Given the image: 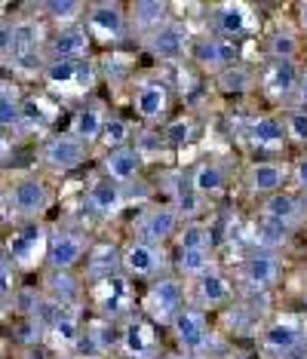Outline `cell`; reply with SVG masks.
I'll list each match as a JSON object with an SVG mask.
<instances>
[{"label": "cell", "instance_id": "6da1fadb", "mask_svg": "<svg viewBox=\"0 0 307 359\" xmlns=\"http://www.w3.org/2000/svg\"><path fill=\"white\" fill-rule=\"evenodd\" d=\"M188 307V285H184V280H179L172 271L157 276V280L144 283V292L139 298V313L144 316V320H151L154 325H166L179 316V310Z\"/></svg>", "mask_w": 307, "mask_h": 359}, {"label": "cell", "instance_id": "7a4b0ae2", "mask_svg": "<svg viewBox=\"0 0 307 359\" xmlns=\"http://www.w3.org/2000/svg\"><path fill=\"white\" fill-rule=\"evenodd\" d=\"M55 203V187L46 175L40 172H25L13 178V184L6 187V206L22 224L40 222Z\"/></svg>", "mask_w": 307, "mask_h": 359}, {"label": "cell", "instance_id": "3957f363", "mask_svg": "<svg viewBox=\"0 0 307 359\" xmlns=\"http://www.w3.org/2000/svg\"><path fill=\"white\" fill-rule=\"evenodd\" d=\"M86 298L93 301L95 316L104 323L120 325L135 313V283H129L123 273L86 283Z\"/></svg>", "mask_w": 307, "mask_h": 359}, {"label": "cell", "instance_id": "277c9868", "mask_svg": "<svg viewBox=\"0 0 307 359\" xmlns=\"http://www.w3.org/2000/svg\"><path fill=\"white\" fill-rule=\"evenodd\" d=\"M172 271V255L166 246H154L144 240H126L120 246V273L129 283H151Z\"/></svg>", "mask_w": 307, "mask_h": 359}, {"label": "cell", "instance_id": "5b68a950", "mask_svg": "<svg viewBox=\"0 0 307 359\" xmlns=\"http://www.w3.org/2000/svg\"><path fill=\"white\" fill-rule=\"evenodd\" d=\"M80 25L86 28L93 43H102V46L123 43L129 37L126 4H120V0H95V4H86V13H83Z\"/></svg>", "mask_w": 307, "mask_h": 359}, {"label": "cell", "instance_id": "8992f818", "mask_svg": "<svg viewBox=\"0 0 307 359\" xmlns=\"http://www.w3.org/2000/svg\"><path fill=\"white\" fill-rule=\"evenodd\" d=\"M184 285H188V304L203 310V313H215V310L231 307L233 298H237V285L231 283V273L218 261Z\"/></svg>", "mask_w": 307, "mask_h": 359}, {"label": "cell", "instance_id": "52a82bcc", "mask_svg": "<svg viewBox=\"0 0 307 359\" xmlns=\"http://www.w3.org/2000/svg\"><path fill=\"white\" fill-rule=\"evenodd\" d=\"M233 276H237L240 289L252 292V295H268V292H273L282 283V276H286V264H282V258L277 255V252L252 249L249 255L240 258Z\"/></svg>", "mask_w": 307, "mask_h": 359}, {"label": "cell", "instance_id": "ba28073f", "mask_svg": "<svg viewBox=\"0 0 307 359\" xmlns=\"http://www.w3.org/2000/svg\"><path fill=\"white\" fill-rule=\"evenodd\" d=\"M93 240L80 227H55L46 233V271H80L90 255Z\"/></svg>", "mask_w": 307, "mask_h": 359}, {"label": "cell", "instance_id": "9c48e42d", "mask_svg": "<svg viewBox=\"0 0 307 359\" xmlns=\"http://www.w3.org/2000/svg\"><path fill=\"white\" fill-rule=\"evenodd\" d=\"M182 215L172 203H148L132 218V240H144L154 246H169L182 231Z\"/></svg>", "mask_w": 307, "mask_h": 359}, {"label": "cell", "instance_id": "30bf717a", "mask_svg": "<svg viewBox=\"0 0 307 359\" xmlns=\"http://www.w3.org/2000/svg\"><path fill=\"white\" fill-rule=\"evenodd\" d=\"M90 151L80 138H74L71 133H53L43 138V144H40L37 157H40V166L46 169V172L53 175H68L80 169L86 160H90Z\"/></svg>", "mask_w": 307, "mask_h": 359}, {"label": "cell", "instance_id": "8fae6325", "mask_svg": "<svg viewBox=\"0 0 307 359\" xmlns=\"http://www.w3.org/2000/svg\"><path fill=\"white\" fill-rule=\"evenodd\" d=\"M166 329L172 332V338H175V344H179L182 353H193V356L206 359V350L212 347V332H215L209 313L188 304V307L179 310V316H175Z\"/></svg>", "mask_w": 307, "mask_h": 359}, {"label": "cell", "instance_id": "7c38bea8", "mask_svg": "<svg viewBox=\"0 0 307 359\" xmlns=\"http://www.w3.org/2000/svg\"><path fill=\"white\" fill-rule=\"evenodd\" d=\"M129 108L142 120V123H166L169 111H172V93L160 77H144L132 83V93H129Z\"/></svg>", "mask_w": 307, "mask_h": 359}, {"label": "cell", "instance_id": "4fadbf2b", "mask_svg": "<svg viewBox=\"0 0 307 359\" xmlns=\"http://www.w3.org/2000/svg\"><path fill=\"white\" fill-rule=\"evenodd\" d=\"M46 227L40 222H31V224H19L13 227L10 236L4 243V255L15 264V271H31V267L43 264V255H46Z\"/></svg>", "mask_w": 307, "mask_h": 359}, {"label": "cell", "instance_id": "5bb4252c", "mask_svg": "<svg viewBox=\"0 0 307 359\" xmlns=\"http://www.w3.org/2000/svg\"><path fill=\"white\" fill-rule=\"evenodd\" d=\"M188 59L197 65L200 71H206V74H221L224 68H231V65L240 62V43L206 31V34L191 37Z\"/></svg>", "mask_w": 307, "mask_h": 359}, {"label": "cell", "instance_id": "9a60e30c", "mask_svg": "<svg viewBox=\"0 0 307 359\" xmlns=\"http://www.w3.org/2000/svg\"><path fill=\"white\" fill-rule=\"evenodd\" d=\"M117 350H123L129 359H160V329L135 310L117 325Z\"/></svg>", "mask_w": 307, "mask_h": 359}, {"label": "cell", "instance_id": "2e32d148", "mask_svg": "<svg viewBox=\"0 0 307 359\" xmlns=\"http://www.w3.org/2000/svg\"><path fill=\"white\" fill-rule=\"evenodd\" d=\"M301 62H268L264 71H258V89L273 102V104H295V93L301 83Z\"/></svg>", "mask_w": 307, "mask_h": 359}, {"label": "cell", "instance_id": "e0dca14e", "mask_svg": "<svg viewBox=\"0 0 307 359\" xmlns=\"http://www.w3.org/2000/svg\"><path fill=\"white\" fill-rule=\"evenodd\" d=\"M243 187L249 197L264 200L273 194L286 191L289 187V163L277 160V157H264V160H252L243 169Z\"/></svg>", "mask_w": 307, "mask_h": 359}, {"label": "cell", "instance_id": "ac0fdd59", "mask_svg": "<svg viewBox=\"0 0 307 359\" xmlns=\"http://www.w3.org/2000/svg\"><path fill=\"white\" fill-rule=\"evenodd\" d=\"M258 341H261L264 353L271 356H301L304 353V344H307V332L304 325L298 320H286V316H280V320H271L261 325V334H258Z\"/></svg>", "mask_w": 307, "mask_h": 359}, {"label": "cell", "instance_id": "d6986e66", "mask_svg": "<svg viewBox=\"0 0 307 359\" xmlns=\"http://www.w3.org/2000/svg\"><path fill=\"white\" fill-rule=\"evenodd\" d=\"M40 77H43L46 86L59 89V93H71V89L83 93V89H90L95 83V68H93L90 59H83V62L46 59L43 71H40Z\"/></svg>", "mask_w": 307, "mask_h": 359}, {"label": "cell", "instance_id": "ffe728a7", "mask_svg": "<svg viewBox=\"0 0 307 359\" xmlns=\"http://www.w3.org/2000/svg\"><path fill=\"white\" fill-rule=\"evenodd\" d=\"M261 50H264V55H268V62H301L304 34L298 31L295 22L277 19L273 25L264 28Z\"/></svg>", "mask_w": 307, "mask_h": 359}, {"label": "cell", "instance_id": "44dd1931", "mask_svg": "<svg viewBox=\"0 0 307 359\" xmlns=\"http://www.w3.org/2000/svg\"><path fill=\"white\" fill-rule=\"evenodd\" d=\"M188 43H191V34H188V25L172 19L166 25H160L157 31H151L148 37H142V46L151 59H160V62H175L188 53Z\"/></svg>", "mask_w": 307, "mask_h": 359}, {"label": "cell", "instance_id": "7402d4cb", "mask_svg": "<svg viewBox=\"0 0 307 359\" xmlns=\"http://www.w3.org/2000/svg\"><path fill=\"white\" fill-rule=\"evenodd\" d=\"M304 209H307V200L301 194H295L292 187H286V191L273 194V197H264L258 203V215L280 224V227H286V231H298V227L304 224Z\"/></svg>", "mask_w": 307, "mask_h": 359}, {"label": "cell", "instance_id": "603a6c76", "mask_svg": "<svg viewBox=\"0 0 307 359\" xmlns=\"http://www.w3.org/2000/svg\"><path fill=\"white\" fill-rule=\"evenodd\" d=\"M93 40L86 34L83 25H68L55 28L50 37L43 40V55L46 59H64V62H83L90 59Z\"/></svg>", "mask_w": 307, "mask_h": 359}, {"label": "cell", "instance_id": "cb8c5ba5", "mask_svg": "<svg viewBox=\"0 0 307 359\" xmlns=\"http://www.w3.org/2000/svg\"><path fill=\"white\" fill-rule=\"evenodd\" d=\"M40 292H43V298L50 301L53 307L86 304V280H80L77 271H46Z\"/></svg>", "mask_w": 307, "mask_h": 359}, {"label": "cell", "instance_id": "d4e9b609", "mask_svg": "<svg viewBox=\"0 0 307 359\" xmlns=\"http://www.w3.org/2000/svg\"><path fill=\"white\" fill-rule=\"evenodd\" d=\"M83 206L93 218H114L126 209V187H120L117 182L104 175H95L90 187H86V197H83Z\"/></svg>", "mask_w": 307, "mask_h": 359}, {"label": "cell", "instance_id": "484cf974", "mask_svg": "<svg viewBox=\"0 0 307 359\" xmlns=\"http://www.w3.org/2000/svg\"><path fill=\"white\" fill-rule=\"evenodd\" d=\"M83 307H53L46 320V334L55 341V347L77 353L80 338H83Z\"/></svg>", "mask_w": 307, "mask_h": 359}, {"label": "cell", "instance_id": "4316f807", "mask_svg": "<svg viewBox=\"0 0 307 359\" xmlns=\"http://www.w3.org/2000/svg\"><path fill=\"white\" fill-rule=\"evenodd\" d=\"M188 184H191V191L206 203V200L221 197V194L228 191L231 172H228V166H224L221 160L209 157V160H200L197 166H193L191 172H188Z\"/></svg>", "mask_w": 307, "mask_h": 359}, {"label": "cell", "instance_id": "83f0119b", "mask_svg": "<svg viewBox=\"0 0 307 359\" xmlns=\"http://www.w3.org/2000/svg\"><path fill=\"white\" fill-rule=\"evenodd\" d=\"M249 31H252V6L237 4V0H224V4L212 6V34L237 43Z\"/></svg>", "mask_w": 307, "mask_h": 359}, {"label": "cell", "instance_id": "f1b7e54d", "mask_svg": "<svg viewBox=\"0 0 307 359\" xmlns=\"http://www.w3.org/2000/svg\"><path fill=\"white\" fill-rule=\"evenodd\" d=\"M142 169H144V157L135 144H126V148H117V151H108L102 157V175L117 182L120 187H129L142 178Z\"/></svg>", "mask_w": 307, "mask_h": 359}, {"label": "cell", "instance_id": "f546056e", "mask_svg": "<svg viewBox=\"0 0 307 359\" xmlns=\"http://www.w3.org/2000/svg\"><path fill=\"white\" fill-rule=\"evenodd\" d=\"M126 15H129V34L148 37L151 31H157L160 25H166L172 19V6L166 0H135V4H126Z\"/></svg>", "mask_w": 307, "mask_h": 359}, {"label": "cell", "instance_id": "4dcf8cb0", "mask_svg": "<svg viewBox=\"0 0 307 359\" xmlns=\"http://www.w3.org/2000/svg\"><path fill=\"white\" fill-rule=\"evenodd\" d=\"M246 138L258 151H280L282 144H289L286 126H282V114L271 111V114H258V117H252L246 126Z\"/></svg>", "mask_w": 307, "mask_h": 359}, {"label": "cell", "instance_id": "1f68e13d", "mask_svg": "<svg viewBox=\"0 0 307 359\" xmlns=\"http://www.w3.org/2000/svg\"><path fill=\"white\" fill-rule=\"evenodd\" d=\"M104 117H108L104 104H99V102H83V104H80V108L74 111V117H71L68 133L74 135V138H80L86 148H93V144H99Z\"/></svg>", "mask_w": 307, "mask_h": 359}, {"label": "cell", "instance_id": "d6a6232c", "mask_svg": "<svg viewBox=\"0 0 307 359\" xmlns=\"http://www.w3.org/2000/svg\"><path fill=\"white\" fill-rule=\"evenodd\" d=\"M83 267H86V283L120 273V246H114V243H93Z\"/></svg>", "mask_w": 307, "mask_h": 359}, {"label": "cell", "instance_id": "836d02e7", "mask_svg": "<svg viewBox=\"0 0 307 359\" xmlns=\"http://www.w3.org/2000/svg\"><path fill=\"white\" fill-rule=\"evenodd\" d=\"M215 86L221 95L240 99V95H249L258 86V74L246 62H237V65H231V68H224L221 74H215Z\"/></svg>", "mask_w": 307, "mask_h": 359}, {"label": "cell", "instance_id": "e575fe53", "mask_svg": "<svg viewBox=\"0 0 307 359\" xmlns=\"http://www.w3.org/2000/svg\"><path fill=\"white\" fill-rule=\"evenodd\" d=\"M86 13L83 0H43L37 6V15L46 22H53L55 28H68V25H80Z\"/></svg>", "mask_w": 307, "mask_h": 359}, {"label": "cell", "instance_id": "d590c367", "mask_svg": "<svg viewBox=\"0 0 307 359\" xmlns=\"http://www.w3.org/2000/svg\"><path fill=\"white\" fill-rule=\"evenodd\" d=\"M135 142V126L132 120L123 117V114H114L108 111V117H104V126H102V135H99V144L102 151H117V148H126V144Z\"/></svg>", "mask_w": 307, "mask_h": 359}, {"label": "cell", "instance_id": "8d00e7d4", "mask_svg": "<svg viewBox=\"0 0 307 359\" xmlns=\"http://www.w3.org/2000/svg\"><path fill=\"white\" fill-rule=\"evenodd\" d=\"M209 264H215V252H203V249H175L172 255V273L179 280L191 283L193 276H200Z\"/></svg>", "mask_w": 307, "mask_h": 359}, {"label": "cell", "instance_id": "74e56055", "mask_svg": "<svg viewBox=\"0 0 307 359\" xmlns=\"http://www.w3.org/2000/svg\"><path fill=\"white\" fill-rule=\"evenodd\" d=\"M22 89L13 80H0V126L19 133L22 129Z\"/></svg>", "mask_w": 307, "mask_h": 359}, {"label": "cell", "instance_id": "f35d334b", "mask_svg": "<svg viewBox=\"0 0 307 359\" xmlns=\"http://www.w3.org/2000/svg\"><path fill=\"white\" fill-rule=\"evenodd\" d=\"M252 240H255V249H261V252H277V255H280V249L286 246L289 240H292V231H286V227H280V224L268 222V218L255 215Z\"/></svg>", "mask_w": 307, "mask_h": 359}, {"label": "cell", "instance_id": "ab89813d", "mask_svg": "<svg viewBox=\"0 0 307 359\" xmlns=\"http://www.w3.org/2000/svg\"><path fill=\"white\" fill-rule=\"evenodd\" d=\"M175 249H203L215 252V233L206 222H184L179 236H175Z\"/></svg>", "mask_w": 307, "mask_h": 359}, {"label": "cell", "instance_id": "60d3db41", "mask_svg": "<svg viewBox=\"0 0 307 359\" xmlns=\"http://www.w3.org/2000/svg\"><path fill=\"white\" fill-rule=\"evenodd\" d=\"M53 117H55V111L40 95H25L22 99V129H31V126L46 129L53 123Z\"/></svg>", "mask_w": 307, "mask_h": 359}, {"label": "cell", "instance_id": "b9f144b4", "mask_svg": "<svg viewBox=\"0 0 307 359\" xmlns=\"http://www.w3.org/2000/svg\"><path fill=\"white\" fill-rule=\"evenodd\" d=\"M282 126H286L289 142L307 148V108H298V104L282 108Z\"/></svg>", "mask_w": 307, "mask_h": 359}, {"label": "cell", "instance_id": "7bdbcfd3", "mask_svg": "<svg viewBox=\"0 0 307 359\" xmlns=\"http://www.w3.org/2000/svg\"><path fill=\"white\" fill-rule=\"evenodd\" d=\"M160 138H163V144H169V148H182V144H188L193 138V120L191 117L169 120L163 126V133H160Z\"/></svg>", "mask_w": 307, "mask_h": 359}, {"label": "cell", "instance_id": "ee69618b", "mask_svg": "<svg viewBox=\"0 0 307 359\" xmlns=\"http://www.w3.org/2000/svg\"><path fill=\"white\" fill-rule=\"evenodd\" d=\"M19 285L22 283H19V271H15V264L4 255V252H0V301H10Z\"/></svg>", "mask_w": 307, "mask_h": 359}, {"label": "cell", "instance_id": "f6af8a7d", "mask_svg": "<svg viewBox=\"0 0 307 359\" xmlns=\"http://www.w3.org/2000/svg\"><path fill=\"white\" fill-rule=\"evenodd\" d=\"M289 184L295 194H301L307 200V154H301L295 163H289Z\"/></svg>", "mask_w": 307, "mask_h": 359}, {"label": "cell", "instance_id": "bcb514c9", "mask_svg": "<svg viewBox=\"0 0 307 359\" xmlns=\"http://www.w3.org/2000/svg\"><path fill=\"white\" fill-rule=\"evenodd\" d=\"M13 154H15V133L0 126V166H6L13 160Z\"/></svg>", "mask_w": 307, "mask_h": 359}, {"label": "cell", "instance_id": "7dc6e473", "mask_svg": "<svg viewBox=\"0 0 307 359\" xmlns=\"http://www.w3.org/2000/svg\"><path fill=\"white\" fill-rule=\"evenodd\" d=\"M295 104L307 108V65L301 68V83H298V93H295Z\"/></svg>", "mask_w": 307, "mask_h": 359}, {"label": "cell", "instance_id": "c3c4849f", "mask_svg": "<svg viewBox=\"0 0 307 359\" xmlns=\"http://www.w3.org/2000/svg\"><path fill=\"white\" fill-rule=\"evenodd\" d=\"M0 55H10V22L0 19Z\"/></svg>", "mask_w": 307, "mask_h": 359}, {"label": "cell", "instance_id": "681fc988", "mask_svg": "<svg viewBox=\"0 0 307 359\" xmlns=\"http://www.w3.org/2000/svg\"><path fill=\"white\" fill-rule=\"evenodd\" d=\"M295 25L301 34H307V0H301V4L295 6Z\"/></svg>", "mask_w": 307, "mask_h": 359}, {"label": "cell", "instance_id": "f907efd6", "mask_svg": "<svg viewBox=\"0 0 307 359\" xmlns=\"http://www.w3.org/2000/svg\"><path fill=\"white\" fill-rule=\"evenodd\" d=\"M160 359H203V356H193V353H182V350H175V353H166Z\"/></svg>", "mask_w": 307, "mask_h": 359}, {"label": "cell", "instance_id": "816d5d0a", "mask_svg": "<svg viewBox=\"0 0 307 359\" xmlns=\"http://www.w3.org/2000/svg\"><path fill=\"white\" fill-rule=\"evenodd\" d=\"M301 298H304V304H307V264H304V271H301Z\"/></svg>", "mask_w": 307, "mask_h": 359}, {"label": "cell", "instance_id": "f5cc1de1", "mask_svg": "<svg viewBox=\"0 0 307 359\" xmlns=\"http://www.w3.org/2000/svg\"><path fill=\"white\" fill-rule=\"evenodd\" d=\"M10 316V301H0V323Z\"/></svg>", "mask_w": 307, "mask_h": 359}, {"label": "cell", "instance_id": "db71d44e", "mask_svg": "<svg viewBox=\"0 0 307 359\" xmlns=\"http://www.w3.org/2000/svg\"><path fill=\"white\" fill-rule=\"evenodd\" d=\"M0 359H6V347H4V338H0Z\"/></svg>", "mask_w": 307, "mask_h": 359}, {"label": "cell", "instance_id": "11a10c76", "mask_svg": "<svg viewBox=\"0 0 307 359\" xmlns=\"http://www.w3.org/2000/svg\"><path fill=\"white\" fill-rule=\"evenodd\" d=\"M301 227H307V209H304V224Z\"/></svg>", "mask_w": 307, "mask_h": 359}, {"label": "cell", "instance_id": "9f6ffc18", "mask_svg": "<svg viewBox=\"0 0 307 359\" xmlns=\"http://www.w3.org/2000/svg\"><path fill=\"white\" fill-rule=\"evenodd\" d=\"M304 356H307V344H304Z\"/></svg>", "mask_w": 307, "mask_h": 359}, {"label": "cell", "instance_id": "6f0895ef", "mask_svg": "<svg viewBox=\"0 0 307 359\" xmlns=\"http://www.w3.org/2000/svg\"><path fill=\"white\" fill-rule=\"evenodd\" d=\"M301 359H307V356H301Z\"/></svg>", "mask_w": 307, "mask_h": 359}]
</instances>
